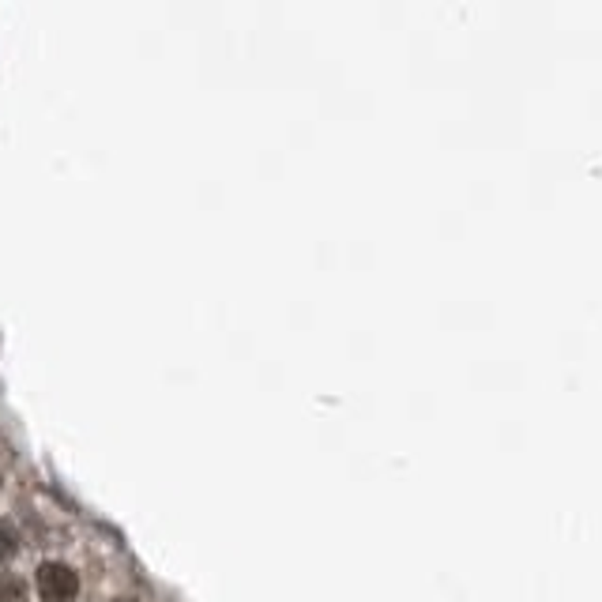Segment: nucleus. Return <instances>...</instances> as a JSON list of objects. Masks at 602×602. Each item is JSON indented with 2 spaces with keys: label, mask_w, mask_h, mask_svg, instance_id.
I'll use <instances>...</instances> for the list:
<instances>
[{
  "label": "nucleus",
  "mask_w": 602,
  "mask_h": 602,
  "mask_svg": "<svg viewBox=\"0 0 602 602\" xmlns=\"http://www.w3.org/2000/svg\"><path fill=\"white\" fill-rule=\"evenodd\" d=\"M0 602H27V583L12 572H0Z\"/></svg>",
  "instance_id": "f03ea898"
},
{
  "label": "nucleus",
  "mask_w": 602,
  "mask_h": 602,
  "mask_svg": "<svg viewBox=\"0 0 602 602\" xmlns=\"http://www.w3.org/2000/svg\"><path fill=\"white\" fill-rule=\"evenodd\" d=\"M15 550H20V538H15V527L8 520H0V561H8Z\"/></svg>",
  "instance_id": "7ed1b4c3"
},
{
  "label": "nucleus",
  "mask_w": 602,
  "mask_h": 602,
  "mask_svg": "<svg viewBox=\"0 0 602 602\" xmlns=\"http://www.w3.org/2000/svg\"><path fill=\"white\" fill-rule=\"evenodd\" d=\"M34 588H38L42 602H72L80 595V576L61 561H46V564H38Z\"/></svg>",
  "instance_id": "f257e3e1"
}]
</instances>
